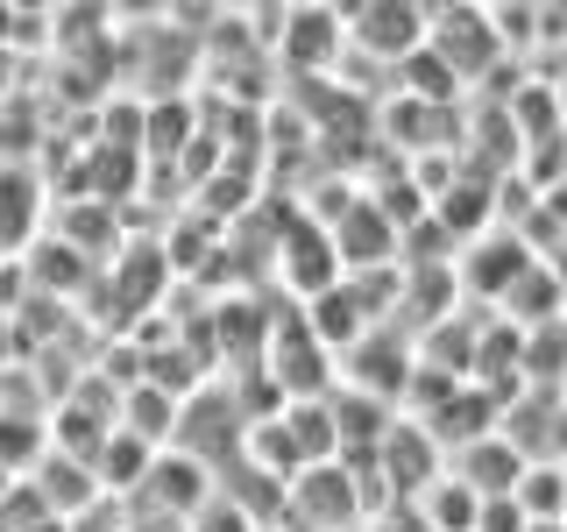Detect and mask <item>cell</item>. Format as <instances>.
Instances as JSON below:
<instances>
[{
	"label": "cell",
	"mask_w": 567,
	"mask_h": 532,
	"mask_svg": "<svg viewBox=\"0 0 567 532\" xmlns=\"http://www.w3.org/2000/svg\"><path fill=\"white\" fill-rule=\"evenodd\" d=\"M425 58H440L454 71V85H468V79H483V71L504 58L496 50V35H489V14L483 8H433L425 14Z\"/></svg>",
	"instance_id": "cell-1"
},
{
	"label": "cell",
	"mask_w": 567,
	"mask_h": 532,
	"mask_svg": "<svg viewBox=\"0 0 567 532\" xmlns=\"http://www.w3.org/2000/svg\"><path fill=\"white\" fill-rule=\"evenodd\" d=\"M277 277L291 284L298 298H319L327 284H341V263H333L327 221H312V213H284V235H277Z\"/></svg>",
	"instance_id": "cell-2"
},
{
	"label": "cell",
	"mask_w": 567,
	"mask_h": 532,
	"mask_svg": "<svg viewBox=\"0 0 567 532\" xmlns=\"http://www.w3.org/2000/svg\"><path fill=\"white\" fill-rule=\"evenodd\" d=\"M369 461L383 469V483L398 490L404 504H412L425 483H440V448L425 440V426H419V419H404V412L390 419V433L377 440V454H369Z\"/></svg>",
	"instance_id": "cell-3"
},
{
	"label": "cell",
	"mask_w": 567,
	"mask_h": 532,
	"mask_svg": "<svg viewBox=\"0 0 567 532\" xmlns=\"http://www.w3.org/2000/svg\"><path fill=\"white\" fill-rule=\"evenodd\" d=\"M341 43H362L404 64L425 43V8H341Z\"/></svg>",
	"instance_id": "cell-4"
},
{
	"label": "cell",
	"mask_w": 567,
	"mask_h": 532,
	"mask_svg": "<svg viewBox=\"0 0 567 532\" xmlns=\"http://www.w3.org/2000/svg\"><path fill=\"white\" fill-rule=\"evenodd\" d=\"M518 469L525 461L504 448L496 433L483 440H468V448H454V454H440V475H454L468 497H511V483H518Z\"/></svg>",
	"instance_id": "cell-5"
},
{
	"label": "cell",
	"mask_w": 567,
	"mask_h": 532,
	"mask_svg": "<svg viewBox=\"0 0 567 532\" xmlns=\"http://www.w3.org/2000/svg\"><path fill=\"white\" fill-rule=\"evenodd\" d=\"M525 263H532V256L518 248V235H496V227H489V235L468 242V256H454V284H468L483 306H496V291H504V284L518 277Z\"/></svg>",
	"instance_id": "cell-6"
},
{
	"label": "cell",
	"mask_w": 567,
	"mask_h": 532,
	"mask_svg": "<svg viewBox=\"0 0 567 532\" xmlns=\"http://www.w3.org/2000/svg\"><path fill=\"white\" fill-rule=\"evenodd\" d=\"M496 319H504V327H518V334L560 319V270H554V263H525V270L496 291Z\"/></svg>",
	"instance_id": "cell-7"
},
{
	"label": "cell",
	"mask_w": 567,
	"mask_h": 532,
	"mask_svg": "<svg viewBox=\"0 0 567 532\" xmlns=\"http://www.w3.org/2000/svg\"><path fill=\"white\" fill-rule=\"evenodd\" d=\"M284 58L298 71L341 58V8H284Z\"/></svg>",
	"instance_id": "cell-8"
},
{
	"label": "cell",
	"mask_w": 567,
	"mask_h": 532,
	"mask_svg": "<svg viewBox=\"0 0 567 532\" xmlns=\"http://www.w3.org/2000/svg\"><path fill=\"white\" fill-rule=\"evenodd\" d=\"M560 461H532V469H518V483H511V504H518L525 525H560Z\"/></svg>",
	"instance_id": "cell-9"
},
{
	"label": "cell",
	"mask_w": 567,
	"mask_h": 532,
	"mask_svg": "<svg viewBox=\"0 0 567 532\" xmlns=\"http://www.w3.org/2000/svg\"><path fill=\"white\" fill-rule=\"evenodd\" d=\"M35 213H43V200H35V177L29 171H0V248H29V227Z\"/></svg>",
	"instance_id": "cell-10"
},
{
	"label": "cell",
	"mask_w": 567,
	"mask_h": 532,
	"mask_svg": "<svg viewBox=\"0 0 567 532\" xmlns=\"http://www.w3.org/2000/svg\"><path fill=\"white\" fill-rule=\"evenodd\" d=\"M525 532H560V525H525Z\"/></svg>",
	"instance_id": "cell-11"
}]
</instances>
